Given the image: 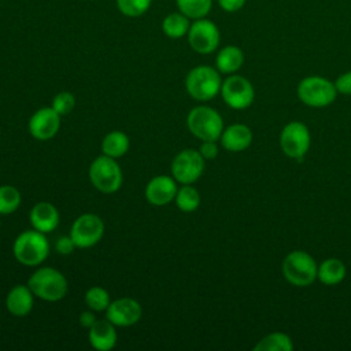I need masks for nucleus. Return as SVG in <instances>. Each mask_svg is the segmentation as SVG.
<instances>
[{
	"label": "nucleus",
	"instance_id": "obj_1",
	"mask_svg": "<svg viewBox=\"0 0 351 351\" xmlns=\"http://www.w3.org/2000/svg\"><path fill=\"white\" fill-rule=\"evenodd\" d=\"M15 259L23 266H38L49 254V243L45 233L36 229L22 232L12 244Z\"/></svg>",
	"mask_w": 351,
	"mask_h": 351
},
{
	"label": "nucleus",
	"instance_id": "obj_2",
	"mask_svg": "<svg viewBox=\"0 0 351 351\" xmlns=\"http://www.w3.org/2000/svg\"><path fill=\"white\" fill-rule=\"evenodd\" d=\"M29 288L41 300L45 302H59L67 293V280L66 277L53 267H40L37 269L27 281Z\"/></svg>",
	"mask_w": 351,
	"mask_h": 351
},
{
	"label": "nucleus",
	"instance_id": "obj_3",
	"mask_svg": "<svg viewBox=\"0 0 351 351\" xmlns=\"http://www.w3.org/2000/svg\"><path fill=\"white\" fill-rule=\"evenodd\" d=\"M219 71L211 66L200 64L193 67L185 78L188 95L197 101H208L221 92Z\"/></svg>",
	"mask_w": 351,
	"mask_h": 351
},
{
	"label": "nucleus",
	"instance_id": "obj_4",
	"mask_svg": "<svg viewBox=\"0 0 351 351\" xmlns=\"http://www.w3.org/2000/svg\"><path fill=\"white\" fill-rule=\"evenodd\" d=\"M281 270L289 284L295 287H308L317 278L318 266L308 252L295 250L284 258Z\"/></svg>",
	"mask_w": 351,
	"mask_h": 351
},
{
	"label": "nucleus",
	"instance_id": "obj_5",
	"mask_svg": "<svg viewBox=\"0 0 351 351\" xmlns=\"http://www.w3.org/2000/svg\"><path fill=\"white\" fill-rule=\"evenodd\" d=\"M189 132L202 141H217L223 132V121L219 112L208 106L192 108L186 117Z\"/></svg>",
	"mask_w": 351,
	"mask_h": 351
},
{
	"label": "nucleus",
	"instance_id": "obj_6",
	"mask_svg": "<svg viewBox=\"0 0 351 351\" xmlns=\"http://www.w3.org/2000/svg\"><path fill=\"white\" fill-rule=\"evenodd\" d=\"M92 185L103 193H114L122 186L123 176L119 165L114 158L101 155L96 158L88 171Z\"/></svg>",
	"mask_w": 351,
	"mask_h": 351
},
{
	"label": "nucleus",
	"instance_id": "obj_7",
	"mask_svg": "<svg viewBox=\"0 0 351 351\" xmlns=\"http://www.w3.org/2000/svg\"><path fill=\"white\" fill-rule=\"evenodd\" d=\"M335 84L321 75L303 78L298 85V96L302 103L310 107H326L336 99Z\"/></svg>",
	"mask_w": 351,
	"mask_h": 351
},
{
	"label": "nucleus",
	"instance_id": "obj_8",
	"mask_svg": "<svg viewBox=\"0 0 351 351\" xmlns=\"http://www.w3.org/2000/svg\"><path fill=\"white\" fill-rule=\"evenodd\" d=\"M186 38L189 47L195 52L200 55H208L218 48L221 41V33L218 26L213 21L207 18H200L191 23Z\"/></svg>",
	"mask_w": 351,
	"mask_h": 351
},
{
	"label": "nucleus",
	"instance_id": "obj_9",
	"mask_svg": "<svg viewBox=\"0 0 351 351\" xmlns=\"http://www.w3.org/2000/svg\"><path fill=\"white\" fill-rule=\"evenodd\" d=\"M104 234V222L96 214H82L75 218L70 229V237L77 248L96 245Z\"/></svg>",
	"mask_w": 351,
	"mask_h": 351
},
{
	"label": "nucleus",
	"instance_id": "obj_10",
	"mask_svg": "<svg viewBox=\"0 0 351 351\" xmlns=\"http://www.w3.org/2000/svg\"><path fill=\"white\" fill-rule=\"evenodd\" d=\"M310 143V130L304 123L299 121L287 123L281 130L280 147L288 158L300 160L307 154Z\"/></svg>",
	"mask_w": 351,
	"mask_h": 351
},
{
	"label": "nucleus",
	"instance_id": "obj_11",
	"mask_svg": "<svg viewBox=\"0 0 351 351\" xmlns=\"http://www.w3.org/2000/svg\"><path fill=\"white\" fill-rule=\"evenodd\" d=\"M204 171V158L196 149H182L171 162V176L182 185L193 184Z\"/></svg>",
	"mask_w": 351,
	"mask_h": 351
},
{
	"label": "nucleus",
	"instance_id": "obj_12",
	"mask_svg": "<svg viewBox=\"0 0 351 351\" xmlns=\"http://www.w3.org/2000/svg\"><path fill=\"white\" fill-rule=\"evenodd\" d=\"M221 95L223 101L233 110H245L255 99L252 84L245 77L237 74L228 77L222 82Z\"/></svg>",
	"mask_w": 351,
	"mask_h": 351
},
{
	"label": "nucleus",
	"instance_id": "obj_13",
	"mask_svg": "<svg viewBox=\"0 0 351 351\" xmlns=\"http://www.w3.org/2000/svg\"><path fill=\"white\" fill-rule=\"evenodd\" d=\"M60 128V115L52 107L37 110L29 119L30 134L40 141H45L56 136Z\"/></svg>",
	"mask_w": 351,
	"mask_h": 351
},
{
	"label": "nucleus",
	"instance_id": "obj_14",
	"mask_svg": "<svg viewBox=\"0 0 351 351\" xmlns=\"http://www.w3.org/2000/svg\"><path fill=\"white\" fill-rule=\"evenodd\" d=\"M141 314L140 303L132 298L115 299L106 310V318L115 326H132L138 322Z\"/></svg>",
	"mask_w": 351,
	"mask_h": 351
},
{
	"label": "nucleus",
	"instance_id": "obj_15",
	"mask_svg": "<svg viewBox=\"0 0 351 351\" xmlns=\"http://www.w3.org/2000/svg\"><path fill=\"white\" fill-rule=\"evenodd\" d=\"M176 180L169 176H156L145 186V199L154 206H166L177 195Z\"/></svg>",
	"mask_w": 351,
	"mask_h": 351
},
{
	"label": "nucleus",
	"instance_id": "obj_16",
	"mask_svg": "<svg viewBox=\"0 0 351 351\" xmlns=\"http://www.w3.org/2000/svg\"><path fill=\"white\" fill-rule=\"evenodd\" d=\"M29 218L33 229L41 233H49L59 225V211L49 202L36 203L30 210Z\"/></svg>",
	"mask_w": 351,
	"mask_h": 351
},
{
	"label": "nucleus",
	"instance_id": "obj_17",
	"mask_svg": "<svg viewBox=\"0 0 351 351\" xmlns=\"http://www.w3.org/2000/svg\"><path fill=\"white\" fill-rule=\"evenodd\" d=\"M34 304V293L29 285H14L5 296V307L14 317L27 315Z\"/></svg>",
	"mask_w": 351,
	"mask_h": 351
},
{
	"label": "nucleus",
	"instance_id": "obj_18",
	"mask_svg": "<svg viewBox=\"0 0 351 351\" xmlns=\"http://www.w3.org/2000/svg\"><path fill=\"white\" fill-rule=\"evenodd\" d=\"M88 339L90 346L97 351H110L117 344L115 325L106 319H96L89 328Z\"/></svg>",
	"mask_w": 351,
	"mask_h": 351
},
{
	"label": "nucleus",
	"instance_id": "obj_19",
	"mask_svg": "<svg viewBox=\"0 0 351 351\" xmlns=\"http://www.w3.org/2000/svg\"><path fill=\"white\" fill-rule=\"evenodd\" d=\"M221 144L226 151L241 152L252 143V132L247 125L234 123L223 129L221 134Z\"/></svg>",
	"mask_w": 351,
	"mask_h": 351
},
{
	"label": "nucleus",
	"instance_id": "obj_20",
	"mask_svg": "<svg viewBox=\"0 0 351 351\" xmlns=\"http://www.w3.org/2000/svg\"><path fill=\"white\" fill-rule=\"evenodd\" d=\"M244 63V52L236 45H226L219 49L215 58V66L219 73L233 74Z\"/></svg>",
	"mask_w": 351,
	"mask_h": 351
},
{
	"label": "nucleus",
	"instance_id": "obj_21",
	"mask_svg": "<svg viewBox=\"0 0 351 351\" xmlns=\"http://www.w3.org/2000/svg\"><path fill=\"white\" fill-rule=\"evenodd\" d=\"M346 277V266L340 259L329 258L318 266L317 278L325 285H336Z\"/></svg>",
	"mask_w": 351,
	"mask_h": 351
},
{
	"label": "nucleus",
	"instance_id": "obj_22",
	"mask_svg": "<svg viewBox=\"0 0 351 351\" xmlns=\"http://www.w3.org/2000/svg\"><path fill=\"white\" fill-rule=\"evenodd\" d=\"M129 149V137L121 130H112L101 141V152L110 158L118 159Z\"/></svg>",
	"mask_w": 351,
	"mask_h": 351
},
{
	"label": "nucleus",
	"instance_id": "obj_23",
	"mask_svg": "<svg viewBox=\"0 0 351 351\" xmlns=\"http://www.w3.org/2000/svg\"><path fill=\"white\" fill-rule=\"evenodd\" d=\"M191 22L189 18L185 16L184 14L178 12H171L165 16L162 22V30L169 38H181L188 34Z\"/></svg>",
	"mask_w": 351,
	"mask_h": 351
},
{
	"label": "nucleus",
	"instance_id": "obj_24",
	"mask_svg": "<svg viewBox=\"0 0 351 351\" xmlns=\"http://www.w3.org/2000/svg\"><path fill=\"white\" fill-rule=\"evenodd\" d=\"M176 5L181 14L196 21L208 15L213 8V0H176Z\"/></svg>",
	"mask_w": 351,
	"mask_h": 351
},
{
	"label": "nucleus",
	"instance_id": "obj_25",
	"mask_svg": "<svg viewBox=\"0 0 351 351\" xmlns=\"http://www.w3.org/2000/svg\"><path fill=\"white\" fill-rule=\"evenodd\" d=\"M293 344L288 335L282 332H274L258 341L254 347L255 351H292Z\"/></svg>",
	"mask_w": 351,
	"mask_h": 351
},
{
	"label": "nucleus",
	"instance_id": "obj_26",
	"mask_svg": "<svg viewBox=\"0 0 351 351\" xmlns=\"http://www.w3.org/2000/svg\"><path fill=\"white\" fill-rule=\"evenodd\" d=\"M174 202H176V206L181 211L192 213V211L197 210L200 206V195H199L197 189L191 186V184H186L177 191Z\"/></svg>",
	"mask_w": 351,
	"mask_h": 351
},
{
	"label": "nucleus",
	"instance_id": "obj_27",
	"mask_svg": "<svg viewBox=\"0 0 351 351\" xmlns=\"http://www.w3.org/2000/svg\"><path fill=\"white\" fill-rule=\"evenodd\" d=\"M21 200V193L15 186L0 185V214H12L18 210Z\"/></svg>",
	"mask_w": 351,
	"mask_h": 351
},
{
	"label": "nucleus",
	"instance_id": "obj_28",
	"mask_svg": "<svg viewBox=\"0 0 351 351\" xmlns=\"http://www.w3.org/2000/svg\"><path fill=\"white\" fill-rule=\"evenodd\" d=\"M110 303V293L101 287H90L85 292V304L92 311H106Z\"/></svg>",
	"mask_w": 351,
	"mask_h": 351
},
{
	"label": "nucleus",
	"instance_id": "obj_29",
	"mask_svg": "<svg viewBox=\"0 0 351 351\" xmlns=\"http://www.w3.org/2000/svg\"><path fill=\"white\" fill-rule=\"evenodd\" d=\"M152 0H117V7L125 16L137 18L145 14Z\"/></svg>",
	"mask_w": 351,
	"mask_h": 351
},
{
	"label": "nucleus",
	"instance_id": "obj_30",
	"mask_svg": "<svg viewBox=\"0 0 351 351\" xmlns=\"http://www.w3.org/2000/svg\"><path fill=\"white\" fill-rule=\"evenodd\" d=\"M74 106H75L74 95L70 92H60L53 97L51 107L62 117V115L70 114L73 111Z\"/></svg>",
	"mask_w": 351,
	"mask_h": 351
},
{
	"label": "nucleus",
	"instance_id": "obj_31",
	"mask_svg": "<svg viewBox=\"0 0 351 351\" xmlns=\"http://www.w3.org/2000/svg\"><path fill=\"white\" fill-rule=\"evenodd\" d=\"M333 84H335L337 93L351 95V71H346V73L340 74Z\"/></svg>",
	"mask_w": 351,
	"mask_h": 351
},
{
	"label": "nucleus",
	"instance_id": "obj_32",
	"mask_svg": "<svg viewBox=\"0 0 351 351\" xmlns=\"http://www.w3.org/2000/svg\"><path fill=\"white\" fill-rule=\"evenodd\" d=\"M74 248H77V247H75V244H74V241L71 240L70 236L59 237V239L56 240V243H55V250H56V252H59V254H62V255H69V254H71V252L74 251Z\"/></svg>",
	"mask_w": 351,
	"mask_h": 351
},
{
	"label": "nucleus",
	"instance_id": "obj_33",
	"mask_svg": "<svg viewBox=\"0 0 351 351\" xmlns=\"http://www.w3.org/2000/svg\"><path fill=\"white\" fill-rule=\"evenodd\" d=\"M221 10L225 12H237L240 11L247 0H217Z\"/></svg>",
	"mask_w": 351,
	"mask_h": 351
},
{
	"label": "nucleus",
	"instance_id": "obj_34",
	"mask_svg": "<svg viewBox=\"0 0 351 351\" xmlns=\"http://www.w3.org/2000/svg\"><path fill=\"white\" fill-rule=\"evenodd\" d=\"M199 152L204 159H214L218 155V145L215 144V141H203Z\"/></svg>",
	"mask_w": 351,
	"mask_h": 351
},
{
	"label": "nucleus",
	"instance_id": "obj_35",
	"mask_svg": "<svg viewBox=\"0 0 351 351\" xmlns=\"http://www.w3.org/2000/svg\"><path fill=\"white\" fill-rule=\"evenodd\" d=\"M96 322V317H95V314L92 313V310L90 311H82L81 314H80V324L84 326V328H90L93 324Z\"/></svg>",
	"mask_w": 351,
	"mask_h": 351
},
{
	"label": "nucleus",
	"instance_id": "obj_36",
	"mask_svg": "<svg viewBox=\"0 0 351 351\" xmlns=\"http://www.w3.org/2000/svg\"><path fill=\"white\" fill-rule=\"evenodd\" d=\"M0 225H1V221H0Z\"/></svg>",
	"mask_w": 351,
	"mask_h": 351
}]
</instances>
